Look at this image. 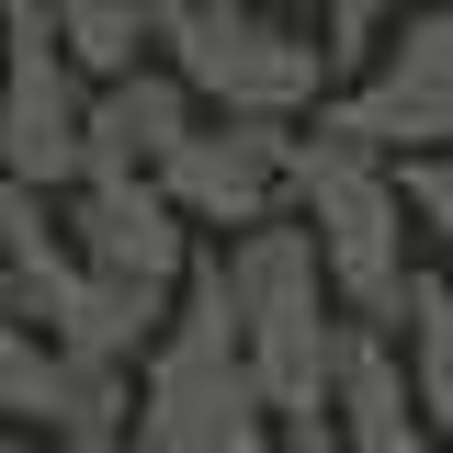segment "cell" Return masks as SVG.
I'll use <instances>...</instances> for the list:
<instances>
[{
  "instance_id": "obj_3",
  "label": "cell",
  "mask_w": 453,
  "mask_h": 453,
  "mask_svg": "<svg viewBox=\"0 0 453 453\" xmlns=\"http://www.w3.org/2000/svg\"><path fill=\"white\" fill-rule=\"evenodd\" d=\"M159 46L193 80V103L238 113V125H306V113L329 103L318 35L273 23L261 0H159Z\"/></svg>"
},
{
  "instance_id": "obj_14",
  "label": "cell",
  "mask_w": 453,
  "mask_h": 453,
  "mask_svg": "<svg viewBox=\"0 0 453 453\" xmlns=\"http://www.w3.org/2000/svg\"><path fill=\"white\" fill-rule=\"evenodd\" d=\"M283 453H340V419L318 408V419H283Z\"/></svg>"
},
{
  "instance_id": "obj_13",
  "label": "cell",
  "mask_w": 453,
  "mask_h": 453,
  "mask_svg": "<svg viewBox=\"0 0 453 453\" xmlns=\"http://www.w3.org/2000/svg\"><path fill=\"white\" fill-rule=\"evenodd\" d=\"M396 193H408V226L431 238V261L453 273V148H431V159H396Z\"/></svg>"
},
{
  "instance_id": "obj_1",
  "label": "cell",
  "mask_w": 453,
  "mask_h": 453,
  "mask_svg": "<svg viewBox=\"0 0 453 453\" xmlns=\"http://www.w3.org/2000/svg\"><path fill=\"white\" fill-rule=\"evenodd\" d=\"M226 283H238V351H250V386L273 419H318L340 386V295L306 216H273L250 238H226Z\"/></svg>"
},
{
  "instance_id": "obj_17",
  "label": "cell",
  "mask_w": 453,
  "mask_h": 453,
  "mask_svg": "<svg viewBox=\"0 0 453 453\" xmlns=\"http://www.w3.org/2000/svg\"><path fill=\"white\" fill-rule=\"evenodd\" d=\"M0 12H12V0H0Z\"/></svg>"
},
{
  "instance_id": "obj_11",
  "label": "cell",
  "mask_w": 453,
  "mask_h": 453,
  "mask_svg": "<svg viewBox=\"0 0 453 453\" xmlns=\"http://www.w3.org/2000/svg\"><path fill=\"white\" fill-rule=\"evenodd\" d=\"M0 419H23V431H46L68 419V351L46 329H23V318H0Z\"/></svg>"
},
{
  "instance_id": "obj_9",
  "label": "cell",
  "mask_w": 453,
  "mask_h": 453,
  "mask_svg": "<svg viewBox=\"0 0 453 453\" xmlns=\"http://www.w3.org/2000/svg\"><path fill=\"white\" fill-rule=\"evenodd\" d=\"M408 396H419V419H431V442L453 453V273L442 261H419L408 273Z\"/></svg>"
},
{
  "instance_id": "obj_6",
  "label": "cell",
  "mask_w": 453,
  "mask_h": 453,
  "mask_svg": "<svg viewBox=\"0 0 453 453\" xmlns=\"http://www.w3.org/2000/svg\"><path fill=\"white\" fill-rule=\"evenodd\" d=\"M57 216H68V250H80L91 273L125 283V295H148V306H170L181 273H193V250H204L159 181H80Z\"/></svg>"
},
{
  "instance_id": "obj_15",
  "label": "cell",
  "mask_w": 453,
  "mask_h": 453,
  "mask_svg": "<svg viewBox=\"0 0 453 453\" xmlns=\"http://www.w3.org/2000/svg\"><path fill=\"white\" fill-rule=\"evenodd\" d=\"M46 453H148L136 431H103V442H46Z\"/></svg>"
},
{
  "instance_id": "obj_10",
  "label": "cell",
  "mask_w": 453,
  "mask_h": 453,
  "mask_svg": "<svg viewBox=\"0 0 453 453\" xmlns=\"http://www.w3.org/2000/svg\"><path fill=\"white\" fill-rule=\"evenodd\" d=\"M46 12H57V46L80 80H125L159 46V0H46Z\"/></svg>"
},
{
  "instance_id": "obj_4",
  "label": "cell",
  "mask_w": 453,
  "mask_h": 453,
  "mask_svg": "<svg viewBox=\"0 0 453 453\" xmlns=\"http://www.w3.org/2000/svg\"><path fill=\"white\" fill-rule=\"evenodd\" d=\"M318 125L351 136V148H374V159H431V148H453V0L442 12H408V35H386L363 80H340L329 103H318Z\"/></svg>"
},
{
  "instance_id": "obj_7",
  "label": "cell",
  "mask_w": 453,
  "mask_h": 453,
  "mask_svg": "<svg viewBox=\"0 0 453 453\" xmlns=\"http://www.w3.org/2000/svg\"><path fill=\"white\" fill-rule=\"evenodd\" d=\"M193 125H204V103L170 57L125 68V80H91V181H159Z\"/></svg>"
},
{
  "instance_id": "obj_12",
  "label": "cell",
  "mask_w": 453,
  "mask_h": 453,
  "mask_svg": "<svg viewBox=\"0 0 453 453\" xmlns=\"http://www.w3.org/2000/svg\"><path fill=\"white\" fill-rule=\"evenodd\" d=\"M386 12L396 0H318V57H329V80H363V68H374Z\"/></svg>"
},
{
  "instance_id": "obj_8",
  "label": "cell",
  "mask_w": 453,
  "mask_h": 453,
  "mask_svg": "<svg viewBox=\"0 0 453 453\" xmlns=\"http://www.w3.org/2000/svg\"><path fill=\"white\" fill-rule=\"evenodd\" d=\"M340 453H442L419 396H408V351L396 329H340V386H329Z\"/></svg>"
},
{
  "instance_id": "obj_5",
  "label": "cell",
  "mask_w": 453,
  "mask_h": 453,
  "mask_svg": "<svg viewBox=\"0 0 453 453\" xmlns=\"http://www.w3.org/2000/svg\"><path fill=\"white\" fill-rule=\"evenodd\" d=\"M295 136H306V125H238V113H204V125L170 148L159 193L181 204L193 238H250V226L295 216Z\"/></svg>"
},
{
  "instance_id": "obj_16",
  "label": "cell",
  "mask_w": 453,
  "mask_h": 453,
  "mask_svg": "<svg viewBox=\"0 0 453 453\" xmlns=\"http://www.w3.org/2000/svg\"><path fill=\"white\" fill-rule=\"evenodd\" d=\"M0 453H23V419H0Z\"/></svg>"
},
{
  "instance_id": "obj_2",
  "label": "cell",
  "mask_w": 453,
  "mask_h": 453,
  "mask_svg": "<svg viewBox=\"0 0 453 453\" xmlns=\"http://www.w3.org/2000/svg\"><path fill=\"white\" fill-rule=\"evenodd\" d=\"M295 216H306V238H318V261H329V295L351 329H396L408 318V193H396V159H374V148H351V136H329V125H306L295 136Z\"/></svg>"
}]
</instances>
